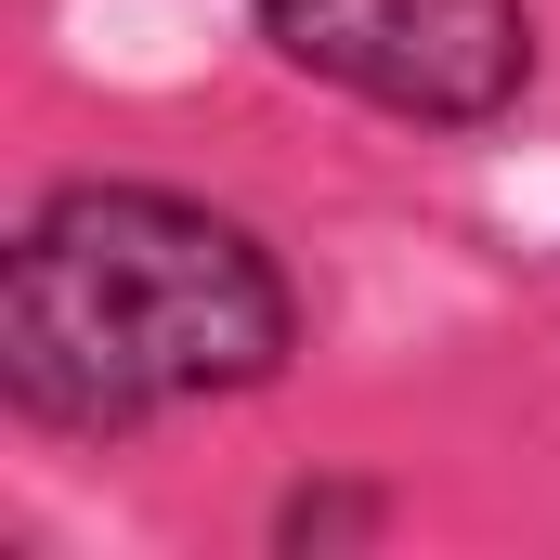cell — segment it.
<instances>
[{"label":"cell","instance_id":"cell-1","mask_svg":"<svg viewBox=\"0 0 560 560\" xmlns=\"http://www.w3.org/2000/svg\"><path fill=\"white\" fill-rule=\"evenodd\" d=\"M313 352L287 248L156 170H66L0 235V418L52 443H143L261 405Z\"/></svg>","mask_w":560,"mask_h":560},{"label":"cell","instance_id":"cell-2","mask_svg":"<svg viewBox=\"0 0 560 560\" xmlns=\"http://www.w3.org/2000/svg\"><path fill=\"white\" fill-rule=\"evenodd\" d=\"M248 39L287 79H313L392 131H443V143L509 131L548 79L535 0H248Z\"/></svg>","mask_w":560,"mask_h":560},{"label":"cell","instance_id":"cell-3","mask_svg":"<svg viewBox=\"0 0 560 560\" xmlns=\"http://www.w3.org/2000/svg\"><path fill=\"white\" fill-rule=\"evenodd\" d=\"M392 522H405L392 482H365V469H300L275 509H261V548L275 560H365V548H392Z\"/></svg>","mask_w":560,"mask_h":560}]
</instances>
